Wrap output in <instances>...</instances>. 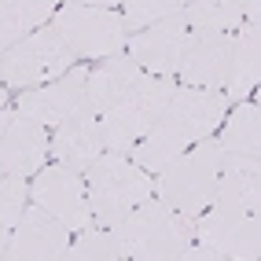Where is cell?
I'll return each mask as SVG.
<instances>
[{
    "label": "cell",
    "mask_w": 261,
    "mask_h": 261,
    "mask_svg": "<svg viewBox=\"0 0 261 261\" xmlns=\"http://www.w3.org/2000/svg\"><path fill=\"white\" fill-rule=\"evenodd\" d=\"M0 177H4V166H0Z\"/></svg>",
    "instance_id": "30"
},
{
    "label": "cell",
    "mask_w": 261,
    "mask_h": 261,
    "mask_svg": "<svg viewBox=\"0 0 261 261\" xmlns=\"http://www.w3.org/2000/svg\"><path fill=\"white\" fill-rule=\"evenodd\" d=\"M26 206H30V180L4 173L0 177V257H4L8 239L15 232V224H19V217L26 214Z\"/></svg>",
    "instance_id": "23"
},
{
    "label": "cell",
    "mask_w": 261,
    "mask_h": 261,
    "mask_svg": "<svg viewBox=\"0 0 261 261\" xmlns=\"http://www.w3.org/2000/svg\"><path fill=\"white\" fill-rule=\"evenodd\" d=\"M51 26L59 30L74 59H107L114 51H125L129 30L121 22L118 8H96V4H63L51 15Z\"/></svg>",
    "instance_id": "8"
},
{
    "label": "cell",
    "mask_w": 261,
    "mask_h": 261,
    "mask_svg": "<svg viewBox=\"0 0 261 261\" xmlns=\"http://www.w3.org/2000/svg\"><path fill=\"white\" fill-rule=\"evenodd\" d=\"M66 4H96V8H118L121 0H66Z\"/></svg>",
    "instance_id": "26"
},
{
    "label": "cell",
    "mask_w": 261,
    "mask_h": 261,
    "mask_svg": "<svg viewBox=\"0 0 261 261\" xmlns=\"http://www.w3.org/2000/svg\"><path fill=\"white\" fill-rule=\"evenodd\" d=\"M4 99H8V85H4V77H0V107H4Z\"/></svg>",
    "instance_id": "28"
},
{
    "label": "cell",
    "mask_w": 261,
    "mask_h": 261,
    "mask_svg": "<svg viewBox=\"0 0 261 261\" xmlns=\"http://www.w3.org/2000/svg\"><path fill=\"white\" fill-rule=\"evenodd\" d=\"M236 33V30H232ZM232 33L224 30H188L177 74L191 89H224L232 63Z\"/></svg>",
    "instance_id": "11"
},
{
    "label": "cell",
    "mask_w": 261,
    "mask_h": 261,
    "mask_svg": "<svg viewBox=\"0 0 261 261\" xmlns=\"http://www.w3.org/2000/svg\"><path fill=\"white\" fill-rule=\"evenodd\" d=\"M63 261H129L125 243L118 239L114 228H103V224H85L74 236V243L66 247Z\"/></svg>",
    "instance_id": "21"
},
{
    "label": "cell",
    "mask_w": 261,
    "mask_h": 261,
    "mask_svg": "<svg viewBox=\"0 0 261 261\" xmlns=\"http://www.w3.org/2000/svg\"><path fill=\"white\" fill-rule=\"evenodd\" d=\"M184 41H188V22H184V8H180V11L166 15V19H159V22L129 33L125 51L133 56V63L140 66L144 74H169V77H177Z\"/></svg>",
    "instance_id": "10"
},
{
    "label": "cell",
    "mask_w": 261,
    "mask_h": 261,
    "mask_svg": "<svg viewBox=\"0 0 261 261\" xmlns=\"http://www.w3.org/2000/svg\"><path fill=\"white\" fill-rule=\"evenodd\" d=\"M66 247H70V228L59 217H51L48 210H41L37 202H30L8 239L4 257H11V261H63Z\"/></svg>",
    "instance_id": "12"
},
{
    "label": "cell",
    "mask_w": 261,
    "mask_h": 261,
    "mask_svg": "<svg viewBox=\"0 0 261 261\" xmlns=\"http://www.w3.org/2000/svg\"><path fill=\"white\" fill-rule=\"evenodd\" d=\"M85 191H89L92 224L114 228L129 210H136L144 199L154 195V177L144 166H136L133 159H125V154L103 151L85 169Z\"/></svg>",
    "instance_id": "3"
},
{
    "label": "cell",
    "mask_w": 261,
    "mask_h": 261,
    "mask_svg": "<svg viewBox=\"0 0 261 261\" xmlns=\"http://www.w3.org/2000/svg\"><path fill=\"white\" fill-rule=\"evenodd\" d=\"M217 144L224 154H261V111L254 99H243L236 103V111L224 114Z\"/></svg>",
    "instance_id": "19"
},
{
    "label": "cell",
    "mask_w": 261,
    "mask_h": 261,
    "mask_svg": "<svg viewBox=\"0 0 261 261\" xmlns=\"http://www.w3.org/2000/svg\"><path fill=\"white\" fill-rule=\"evenodd\" d=\"M85 77H89V66H70L56 81L37 85V89H22L19 111L37 118L41 125H59L74 111H85Z\"/></svg>",
    "instance_id": "13"
},
{
    "label": "cell",
    "mask_w": 261,
    "mask_h": 261,
    "mask_svg": "<svg viewBox=\"0 0 261 261\" xmlns=\"http://www.w3.org/2000/svg\"><path fill=\"white\" fill-rule=\"evenodd\" d=\"M48 4H56V8H59V0H48Z\"/></svg>",
    "instance_id": "29"
},
{
    "label": "cell",
    "mask_w": 261,
    "mask_h": 261,
    "mask_svg": "<svg viewBox=\"0 0 261 261\" xmlns=\"http://www.w3.org/2000/svg\"><path fill=\"white\" fill-rule=\"evenodd\" d=\"M11 114H15V111H8V107H0V136H4V129H8V121H11Z\"/></svg>",
    "instance_id": "27"
},
{
    "label": "cell",
    "mask_w": 261,
    "mask_h": 261,
    "mask_svg": "<svg viewBox=\"0 0 261 261\" xmlns=\"http://www.w3.org/2000/svg\"><path fill=\"white\" fill-rule=\"evenodd\" d=\"M173 92H177V77H169V74H140L136 85L114 103L111 111L99 114L103 147L114 151V154H129L136 147V140L154 125V118L166 111Z\"/></svg>",
    "instance_id": "5"
},
{
    "label": "cell",
    "mask_w": 261,
    "mask_h": 261,
    "mask_svg": "<svg viewBox=\"0 0 261 261\" xmlns=\"http://www.w3.org/2000/svg\"><path fill=\"white\" fill-rule=\"evenodd\" d=\"M48 159V125H41L30 114H11L4 136H0V166L15 177H30L37 173Z\"/></svg>",
    "instance_id": "15"
},
{
    "label": "cell",
    "mask_w": 261,
    "mask_h": 261,
    "mask_svg": "<svg viewBox=\"0 0 261 261\" xmlns=\"http://www.w3.org/2000/svg\"><path fill=\"white\" fill-rule=\"evenodd\" d=\"M228 96L221 89H191V85H177V92L169 96L166 111L154 118V125L136 140L129 151L136 166L147 173H159L169 159H177L180 151L199 144L202 136L217 133V125L228 114Z\"/></svg>",
    "instance_id": "1"
},
{
    "label": "cell",
    "mask_w": 261,
    "mask_h": 261,
    "mask_svg": "<svg viewBox=\"0 0 261 261\" xmlns=\"http://www.w3.org/2000/svg\"><path fill=\"white\" fill-rule=\"evenodd\" d=\"M74 63L77 59L59 37V30L44 22L33 33H26L22 41L0 51V77H4L8 89H37V85L63 77Z\"/></svg>",
    "instance_id": "7"
},
{
    "label": "cell",
    "mask_w": 261,
    "mask_h": 261,
    "mask_svg": "<svg viewBox=\"0 0 261 261\" xmlns=\"http://www.w3.org/2000/svg\"><path fill=\"white\" fill-rule=\"evenodd\" d=\"M0 51H4V48H0Z\"/></svg>",
    "instance_id": "31"
},
{
    "label": "cell",
    "mask_w": 261,
    "mask_h": 261,
    "mask_svg": "<svg viewBox=\"0 0 261 261\" xmlns=\"http://www.w3.org/2000/svg\"><path fill=\"white\" fill-rule=\"evenodd\" d=\"M214 206L228 210H261V154H224L221 151V173Z\"/></svg>",
    "instance_id": "16"
},
{
    "label": "cell",
    "mask_w": 261,
    "mask_h": 261,
    "mask_svg": "<svg viewBox=\"0 0 261 261\" xmlns=\"http://www.w3.org/2000/svg\"><path fill=\"white\" fill-rule=\"evenodd\" d=\"M217 173H221V144L217 136H202L199 144L180 151L177 159H169L159 177H154V195L166 206L180 210L188 217H199L206 206L214 202L217 191Z\"/></svg>",
    "instance_id": "4"
},
{
    "label": "cell",
    "mask_w": 261,
    "mask_h": 261,
    "mask_svg": "<svg viewBox=\"0 0 261 261\" xmlns=\"http://www.w3.org/2000/svg\"><path fill=\"white\" fill-rule=\"evenodd\" d=\"M180 8H184V0H121V22H125L129 33H136Z\"/></svg>",
    "instance_id": "24"
},
{
    "label": "cell",
    "mask_w": 261,
    "mask_h": 261,
    "mask_svg": "<svg viewBox=\"0 0 261 261\" xmlns=\"http://www.w3.org/2000/svg\"><path fill=\"white\" fill-rule=\"evenodd\" d=\"M261 77V37H257V22L243 19L232 33V63H228V77H224V96L228 103L247 99L257 89Z\"/></svg>",
    "instance_id": "18"
},
{
    "label": "cell",
    "mask_w": 261,
    "mask_h": 261,
    "mask_svg": "<svg viewBox=\"0 0 261 261\" xmlns=\"http://www.w3.org/2000/svg\"><path fill=\"white\" fill-rule=\"evenodd\" d=\"M140 74L144 70L133 63L129 51H114V56L99 59L92 70H89V77H85V111L96 114V118L103 111H111L114 103L136 85Z\"/></svg>",
    "instance_id": "17"
},
{
    "label": "cell",
    "mask_w": 261,
    "mask_h": 261,
    "mask_svg": "<svg viewBox=\"0 0 261 261\" xmlns=\"http://www.w3.org/2000/svg\"><path fill=\"white\" fill-rule=\"evenodd\" d=\"M188 30H224L232 33L243 22V0H191L184 8Z\"/></svg>",
    "instance_id": "22"
},
{
    "label": "cell",
    "mask_w": 261,
    "mask_h": 261,
    "mask_svg": "<svg viewBox=\"0 0 261 261\" xmlns=\"http://www.w3.org/2000/svg\"><path fill=\"white\" fill-rule=\"evenodd\" d=\"M30 202H37L41 210H48L51 217H59L70 232H81L85 224H92L85 173L63 166V162H51V166L37 169V177H33V184H30Z\"/></svg>",
    "instance_id": "9"
},
{
    "label": "cell",
    "mask_w": 261,
    "mask_h": 261,
    "mask_svg": "<svg viewBox=\"0 0 261 261\" xmlns=\"http://www.w3.org/2000/svg\"><path fill=\"white\" fill-rule=\"evenodd\" d=\"M114 232L125 243L129 261H184V250L195 239V217L151 195L121 217Z\"/></svg>",
    "instance_id": "2"
},
{
    "label": "cell",
    "mask_w": 261,
    "mask_h": 261,
    "mask_svg": "<svg viewBox=\"0 0 261 261\" xmlns=\"http://www.w3.org/2000/svg\"><path fill=\"white\" fill-rule=\"evenodd\" d=\"M261 221L250 210L206 206L195 217V239L184 250V261H257Z\"/></svg>",
    "instance_id": "6"
},
{
    "label": "cell",
    "mask_w": 261,
    "mask_h": 261,
    "mask_svg": "<svg viewBox=\"0 0 261 261\" xmlns=\"http://www.w3.org/2000/svg\"><path fill=\"white\" fill-rule=\"evenodd\" d=\"M103 151L107 147H103L99 118L89 114V111H74L70 118H63L59 125H51V133H48V154L56 162L77 169V173H85Z\"/></svg>",
    "instance_id": "14"
},
{
    "label": "cell",
    "mask_w": 261,
    "mask_h": 261,
    "mask_svg": "<svg viewBox=\"0 0 261 261\" xmlns=\"http://www.w3.org/2000/svg\"><path fill=\"white\" fill-rule=\"evenodd\" d=\"M257 15H261V0H243V19L257 22Z\"/></svg>",
    "instance_id": "25"
},
{
    "label": "cell",
    "mask_w": 261,
    "mask_h": 261,
    "mask_svg": "<svg viewBox=\"0 0 261 261\" xmlns=\"http://www.w3.org/2000/svg\"><path fill=\"white\" fill-rule=\"evenodd\" d=\"M56 4L48 0H0V48H11L37 26L51 22Z\"/></svg>",
    "instance_id": "20"
}]
</instances>
